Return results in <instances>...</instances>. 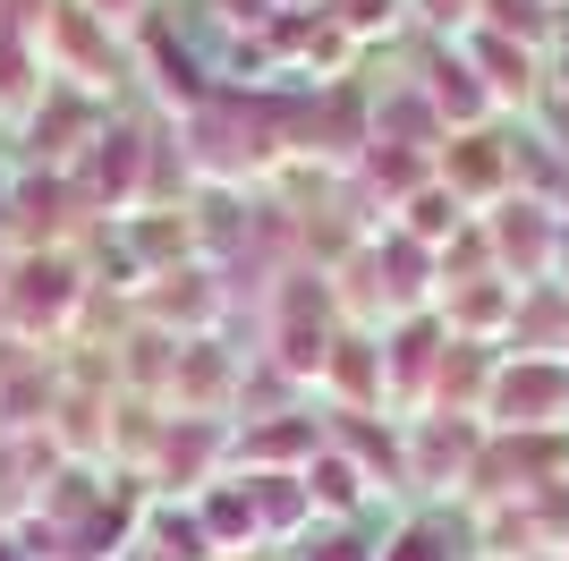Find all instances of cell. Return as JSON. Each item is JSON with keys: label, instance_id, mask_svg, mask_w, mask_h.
Here are the masks:
<instances>
[{"label": "cell", "instance_id": "16", "mask_svg": "<svg viewBox=\"0 0 569 561\" xmlns=\"http://www.w3.org/2000/svg\"><path fill=\"white\" fill-rule=\"evenodd\" d=\"M375 561H451V553H442V537H433L426 519H417V528H400V537L382 544V553H375Z\"/></svg>", "mask_w": 569, "mask_h": 561}, {"label": "cell", "instance_id": "7", "mask_svg": "<svg viewBox=\"0 0 569 561\" xmlns=\"http://www.w3.org/2000/svg\"><path fill=\"white\" fill-rule=\"evenodd\" d=\"M417 102L433 111V128H459V137H468L476 119L493 111V94L476 86V69H468V60H433V77H426V94H417Z\"/></svg>", "mask_w": 569, "mask_h": 561}, {"label": "cell", "instance_id": "19", "mask_svg": "<svg viewBox=\"0 0 569 561\" xmlns=\"http://www.w3.org/2000/svg\"><path fill=\"white\" fill-rule=\"evenodd\" d=\"M153 561H162V553H153Z\"/></svg>", "mask_w": 569, "mask_h": 561}, {"label": "cell", "instance_id": "5", "mask_svg": "<svg viewBox=\"0 0 569 561\" xmlns=\"http://www.w3.org/2000/svg\"><path fill=\"white\" fill-rule=\"evenodd\" d=\"M323 443H332V434H323L315 417H298V409H289V417H263V425H247V434H238V451H247V468H256V476H281V460L307 468Z\"/></svg>", "mask_w": 569, "mask_h": 561}, {"label": "cell", "instance_id": "12", "mask_svg": "<svg viewBox=\"0 0 569 561\" xmlns=\"http://www.w3.org/2000/svg\"><path fill=\"white\" fill-rule=\"evenodd\" d=\"M400 213H408V238H417V247H433V238H451L459 222H468V205H459L442 179H426L417 196H400Z\"/></svg>", "mask_w": 569, "mask_h": 561}, {"label": "cell", "instance_id": "6", "mask_svg": "<svg viewBox=\"0 0 569 561\" xmlns=\"http://www.w3.org/2000/svg\"><path fill=\"white\" fill-rule=\"evenodd\" d=\"M459 60L476 69V86L493 94V102L527 94V69H536V51H527V43H510V35H493V26H476V35H459Z\"/></svg>", "mask_w": 569, "mask_h": 561}, {"label": "cell", "instance_id": "8", "mask_svg": "<svg viewBox=\"0 0 569 561\" xmlns=\"http://www.w3.org/2000/svg\"><path fill=\"white\" fill-rule=\"evenodd\" d=\"M196 519H204L213 553H247V544H263V528H256V493H247V485H204V493H196Z\"/></svg>", "mask_w": 569, "mask_h": 561}, {"label": "cell", "instance_id": "15", "mask_svg": "<svg viewBox=\"0 0 569 561\" xmlns=\"http://www.w3.org/2000/svg\"><path fill=\"white\" fill-rule=\"evenodd\" d=\"M400 9L408 0H340V35H391V26H400Z\"/></svg>", "mask_w": 569, "mask_h": 561}, {"label": "cell", "instance_id": "2", "mask_svg": "<svg viewBox=\"0 0 569 561\" xmlns=\"http://www.w3.org/2000/svg\"><path fill=\"white\" fill-rule=\"evenodd\" d=\"M137 170H144L137 137H102L94 154L77 163V187L94 196V213H128V222H137Z\"/></svg>", "mask_w": 569, "mask_h": 561}, {"label": "cell", "instance_id": "14", "mask_svg": "<svg viewBox=\"0 0 569 561\" xmlns=\"http://www.w3.org/2000/svg\"><path fill=\"white\" fill-rule=\"evenodd\" d=\"M493 238H501V256H510V264L527 256V273H536V264H545V247H552V230L536 222V205H501V213H493Z\"/></svg>", "mask_w": 569, "mask_h": 561}, {"label": "cell", "instance_id": "10", "mask_svg": "<svg viewBox=\"0 0 569 561\" xmlns=\"http://www.w3.org/2000/svg\"><path fill=\"white\" fill-rule=\"evenodd\" d=\"M247 493H256V528H263V537H298V528L315 519L298 468H281V476H247Z\"/></svg>", "mask_w": 569, "mask_h": 561}, {"label": "cell", "instance_id": "1", "mask_svg": "<svg viewBox=\"0 0 569 561\" xmlns=\"http://www.w3.org/2000/svg\"><path fill=\"white\" fill-rule=\"evenodd\" d=\"M569 409V366H545V357H519V366H501L493 374V392H485V417L510 434H536V425H561Z\"/></svg>", "mask_w": 569, "mask_h": 561}, {"label": "cell", "instance_id": "9", "mask_svg": "<svg viewBox=\"0 0 569 561\" xmlns=\"http://www.w3.org/2000/svg\"><path fill=\"white\" fill-rule=\"evenodd\" d=\"M298 476H307V502H315V511H340V519H349L357 502H366V468H357L340 443H323Z\"/></svg>", "mask_w": 569, "mask_h": 561}, {"label": "cell", "instance_id": "13", "mask_svg": "<svg viewBox=\"0 0 569 561\" xmlns=\"http://www.w3.org/2000/svg\"><path fill=\"white\" fill-rule=\"evenodd\" d=\"M153 553H162V561H221L213 537H204V519L170 511V502H153Z\"/></svg>", "mask_w": 569, "mask_h": 561}, {"label": "cell", "instance_id": "3", "mask_svg": "<svg viewBox=\"0 0 569 561\" xmlns=\"http://www.w3.org/2000/svg\"><path fill=\"white\" fill-rule=\"evenodd\" d=\"M9 306H18V324H60L77 306V273L60 256H18L9 264Z\"/></svg>", "mask_w": 569, "mask_h": 561}, {"label": "cell", "instance_id": "11", "mask_svg": "<svg viewBox=\"0 0 569 561\" xmlns=\"http://www.w3.org/2000/svg\"><path fill=\"white\" fill-rule=\"evenodd\" d=\"M323 374H332V392H349L357 409H375V400H382V350H375V341H332V366H323Z\"/></svg>", "mask_w": 569, "mask_h": 561}, {"label": "cell", "instance_id": "4", "mask_svg": "<svg viewBox=\"0 0 569 561\" xmlns=\"http://www.w3.org/2000/svg\"><path fill=\"white\" fill-rule=\"evenodd\" d=\"M442 145H451V154L433 163V179L451 187L459 205H476V196H501V187H510V154H501L493 137H442Z\"/></svg>", "mask_w": 569, "mask_h": 561}, {"label": "cell", "instance_id": "18", "mask_svg": "<svg viewBox=\"0 0 569 561\" xmlns=\"http://www.w3.org/2000/svg\"><path fill=\"white\" fill-rule=\"evenodd\" d=\"M0 561H34V553H26V544H9V537H0Z\"/></svg>", "mask_w": 569, "mask_h": 561}, {"label": "cell", "instance_id": "17", "mask_svg": "<svg viewBox=\"0 0 569 561\" xmlns=\"http://www.w3.org/2000/svg\"><path fill=\"white\" fill-rule=\"evenodd\" d=\"M77 9H86L94 26H137L144 9H153V0H77Z\"/></svg>", "mask_w": 569, "mask_h": 561}]
</instances>
